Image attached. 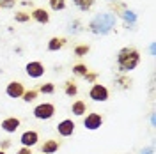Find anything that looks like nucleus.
<instances>
[{
  "label": "nucleus",
  "instance_id": "nucleus-30",
  "mask_svg": "<svg viewBox=\"0 0 156 154\" xmlns=\"http://www.w3.org/2000/svg\"><path fill=\"white\" fill-rule=\"evenodd\" d=\"M154 152V149H153V147H146V149H142V151H140V154H153Z\"/></svg>",
  "mask_w": 156,
  "mask_h": 154
},
{
  "label": "nucleus",
  "instance_id": "nucleus-28",
  "mask_svg": "<svg viewBox=\"0 0 156 154\" xmlns=\"http://www.w3.org/2000/svg\"><path fill=\"white\" fill-rule=\"evenodd\" d=\"M16 154H34V152H32L30 147H20L18 151H16Z\"/></svg>",
  "mask_w": 156,
  "mask_h": 154
},
{
  "label": "nucleus",
  "instance_id": "nucleus-26",
  "mask_svg": "<svg viewBox=\"0 0 156 154\" xmlns=\"http://www.w3.org/2000/svg\"><path fill=\"white\" fill-rule=\"evenodd\" d=\"M16 2L18 0H0V7L2 9H12L16 5Z\"/></svg>",
  "mask_w": 156,
  "mask_h": 154
},
{
  "label": "nucleus",
  "instance_id": "nucleus-32",
  "mask_svg": "<svg viewBox=\"0 0 156 154\" xmlns=\"http://www.w3.org/2000/svg\"><path fill=\"white\" fill-rule=\"evenodd\" d=\"M110 2H115V0H110Z\"/></svg>",
  "mask_w": 156,
  "mask_h": 154
},
{
  "label": "nucleus",
  "instance_id": "nucleus-12",
  "mask_svg": "<svg viewBox=\"0 0 156 154\" xmlns=\"http://www.w3.org/2000/svg\"><path fill=\"white\" fill-rule=\"evenodd\" d=\"M58 147H60V142L58 140H44V144L41 145V152L43 154H53L58 151Z\"/></svg>",
  "mask_w": 156,
  "mask_h": 154
},
{
  "label": "nucleus",
  "instance_id": "nucleus-23",
  "mask_svg": "<svg viewBox=\"0 0 156 154\" xmlns=\"http://www.w3.org/2000/svg\"><path fill=\"white\" fill-rule=\"evenodd\" d=\"M50 7H51V11L66 9V0H50Z\"/></svg>",
  "mask_w": 156,
  "mask_h": 154
},
{
  "label": "nucleus",
  "instance_id": "nucleus-15",
  "mask_svg": "<svg viewBox=\"0 0 156 154\" xmlns=\"http://www.w3.org/2000/svg\"><path fill=\"white\" fill-rule=\"evenodd\" d=\"M71 112H73L76 117H83L85 115V112H87V105H85V101H82V99L75 101V103L71 105Z\"/></svg>",
  "mask_w": 156,
  "mask_h": 154
},
{
  "label": "nucleus",
  "instance_id": "nucleus-11",
  "mask_svg": "<svg viewBox=\"0 0 156 154\" xmlns=\"http://www.w3.org/2000/svg\"><path fill=\"white\" fill-rule=\"evenodd\" d=\"M20 124H21V122H20L18 117H7V119L2 121V129H4L5 133H16Z\"/></svg>",
  "mask_w": 156,
  "mask_h": 154
},
{
  "label": "nucleus",
  "instance_id": "nucleus-19",
  "mask_svg": "<svg viewBox=\"0 0 156 154\" xmlns=\"http://www.w3.org/2000/svg\"><path fill=\"white\" fill-rule=\"evenodd\" d=\"M121 16H122V19L126 21V25H135V21H136V14L133 12V11H122L121 12Z\"/></svg>",
  "mask_w": 156,
  "mask_h": 154
},
{
  "label": "nucleus",
  "instance_id": "nucleus-9",
  "mask_svg": "<svg viewBox=\"0 0 156 154\" xmlns=\"http://www.w3.org/2000/svg\"><path fill=\"white\" fill-rule=\"evenodd\" d=\"M75 122L71 121V119H64V121H60L57 124V131L60 136H71L75 133Z\"/></svg>",
  "mask_w": 156,
  "mask_h": 154
},
{
  "label": "nucleus",
  "instance_id": "nucleus-7",
  "mask_svg": "<svg viewBox=\"0 0 156 154\" xmlns=\"http://www.w3.org/2000/svg\"><path fill=\"white\" fill-rule=\"evenodd\" d=\"M44 66H43V62H39V60H32L29 62L27 66H25V73L29 75L30 78H41L44 75Z\"/></svg>",
  "mask_w": 156,
  "mask_h": 154
},
{
  "label": "nucleus",
  "instance_id": "nucleus-25",
  "mask_svg": "<svg viewBox=\"0 0 156 154\" xmlns=\"http://www.w3.org/2000/svg\"><path fill=\"white\" fill-rule=\"evenodd\" d=\"M37 92H43V94H53V92H55V85H53V83H43V85L37 89Z\"/></svg>",
  "mask_w": 156,
  "mask_h": 154
},
{
  "label": "nucleus",
  "instance_id": "nucleus-31",
  "mask_svg": "<svg viewBox=\"0 0 156 154\" xmlns=\"http://www.w3.org/2000/svg\"><path fill=\"white\" fill-rule=\"evenodd\" d=\"M0 154H7V152H5V151H2V149H0Z\"/></svg>",
  "mask_w": 156,
  "mask_h": 154
},
{
  "label": "nucleus",
  "instance_id": "nucleus-10",
  "mask_svg": "<svg viewBox=\"0 0 156 154\" xmlns=\"http://www.w3.org/2000/svg\"><path fill=\"white\" fill-rule=\"evenodd\" d=\"M30 18L34 21H37V23H41V25H46L50 21V12L46 9H43V7H36L30 12Z\"/></svg>",
  "mask_w": 156,
  "mask_h": 154
},
{
  "label": "nucleus",
  "instance_id": "nucleus-22",
  "mask_svg": "<svg viewBox=\"0 0 156 154\" xmlns=\"http://www.w3.org/2000/svg\"><path fill=\"white\" fill-rule=\"evenodd\" d=\"M14 19L18 23H27V21H30V14L25 11H18V12H14Z\"/></svg>",
  "mask_w": 156,
  "mask_h": 154
},
{
  "label": "nucleus",
  "instance_id": "nucleus-18",
  "mask_svg": "<svg viewBox=\"0 0 156 154\" xmlns=\"http://www.w3.org/2000/svg\"><path fill=\"white\" fill-rule=\"evenodd\" d=\"M89 73V68H87V64H82V62H78V64H75L73 66V75L75 76H85Z\"/></svg>",
  "mask_w": 156,
  "mask_h": 154
},
{
  "label": "nucleus",
  "instance_id": "nucleus-16",
  "mask_svg": "<svg viewBox=\"0 0 156 154\" xmlns=\"http://www.w3.org/2000/svg\"><path fill=\"white\" fill-rule=\"evenodd\" d=\"M64 94L69 96V97H73V96L78 94V85L73 82V80H68V82L64 83Z\"/></svg>",
  "mask_w": 156,
  "mask_h": 154
},
{
  "label": "nucleus",
  "instance_id": "nucleus-20",
  "mask_svg": "<svg viewBox=\"0 0 156 154\" xmlns=\"http://www.w3.org/2000/svg\"><path fill=\"white\" fill-rule=\"evenodd\" d=\"M37 89H30V90H25V92H23V101H25V103H32V101H36V99H37Z\"/></svg>",
  "mask_w": 156,
  "mask_h": 154
},
{
  "label": "nucleus",
  "instance_id": "nucleus-13",
  "mask_svg": "<svg viewBox=\"0 0 156 154\" xmlns=\"http://www.w3.org/2000/svg\"><path fill=\"white\" fill-rule=\"evenodd\" d=\"M131 85H133V80L129 76H126V75H119V76L115 78V87L121 89V90H129Z\"/></svg>",
  "mask_w": 156,
  "mask_h": 154
},
{
  "label": "nucleus",
  "instance_id": "nucleus-4",
  "mask_svg": "<svg viewBox=\"0 0 156 154\" xmlns=\"http://www.w3.org/2000/svg\"><path fill=\"white\" fill-rule=\"evenodd\" d=\"M89 97L92 101H96V103H105V101H108V97H110V92H108V89L105 85L94 83V85L90 87V90H89Z\"/></svg>",
  "mask_w": 156,
  "mask_h": 154
},
{
  "label": "nucleus",
  "instance_id": "nucleus-17",
  "mask_svg": "<svg viewBox=\"0 0 156 154\" xmlns=\"http://www.w3.org/2000/svg\"><path fill=\"white\" fill-rule=\"evenodd\" d=\"M94 2H96V0H73V4H75L80 11H83V12H87V11L92 9Z\"/></svg>",
  "mask_w": 156,
  "mask_h": 154
},
{
  "label": "nucleus",
  "instance_id": "nucleus-5",
  "mask_svg": "<svg viewBox=\"0 0 156 154\" xmlns=\"http://www.w3.org/2000/svg\"><path fill=\"white\" fill-rule=\"evenodd\" d=\"M83 126L89 131H96V129H99L103 126V117L99 115L98 112H90V114H87L83 117Z\"/></svg>",
  "mask_w": 156,
  "mask_h": 154
},
{
  "label": "nucleus",
  "instance_id": "nucleus-3",
  "mask_svg": "<svg viewBox=\"0 0 156 154\" xmlns=\"http://www.w3.org/2000/svg\"><path fill=\"white\" fill-rule=\"evenodd\" d=\"M55 115V105L53 103H39L34 108V117L39 121H50Z\"/></svg>",
  "mask_w": 156,
  "mask_h": 154
},
{
  "label": "nucleus",
  "instance_id": "nucleus-33",
  "mask_svg": "<svg viewBox=\"0 0 156 154\" xmlns=\"http://www.w3.org/2000/svg\"><path fill=\"white\" fill-rule=\"evenodd\" d=\"M48 2H50V0H48Z\"/></svg>",
  "mask_w": 156,
  "mask_h": 154
},
{
  "label": "nucleus",
  "instance_id": "nucleus-6",
  "mask_svg": "<svg viewBox=\"0 0 156 154\" xmlns=\"http://www.w3.org/2000/svg\"><path fill=\"white\" fill-rule=\"evenodd\" d=\"M20 142H21V147H34V145H37L39 142V133L37 131H34V129H29V131H23L21 136H20Z\"/></svg>",
  "mask_w": 156,
  "mask_h": 154
},
{
  "label": "nucleus",
  "instance_id": "nucleus-21",
  "mask_svg": "<svg viewBox=\"0 0 156 154\" xmlns=\"http://www.w3.org/2000/svg\"><path fill=\"white\" fill-rule=\"evenodd\" d=\"M73 51H75L76 57H85L89 51H90V46H89V44H76Z\"/></svg>",
  "mask_w": 156,
  "mask_h": 154
},
{
  "label": "nucleus",
  "instance_id": "nucleus-27",
  "mask_svg": "<svg viewBox=\"0 0 156 154\" xmlns=\"http://www.w3.org/2000/svg\"><path fill=\"white\" fill-rule=\"evenodd\" d=\"M85 80H87V83H96V80H98V73H94V71H89L87 75H85Z\"/></svg>",
  "mask_w": 156,
  "mask_h": 154
},
{
  "label": "nucleus",
  "instance_id": "nucleus-24",
  "mask_svg": "<svg viewBox=\"0 0 156 154\" xmlns=\"http://www.w3.org/2000/svg\"><path fill=\"white\" fill-rule=\"evenodd\" d=\"M82 21H80V19H73V21H71V25H69V32H71V34H78V32H82Z\"/></svg>",
  "mask_w": 156,
  "mask_h": 154
},
{
  "label": "nucleus",
  "instance_id": "nucleus-8",
  "mask_svg": "<svg viewBox=\"0 0 156 154\" xmlns=\"http://www.w3.org/2000/svg\"><path fill=\"white\" fill-rule=\"evenodd\" d=\"M23 92H25V87H23V83L21 82H9L7 83V87H5V94L9 97H12V99H18V97L23 96Z\"/></svg>",
  "mask_w": 156,
  "mask_h": 154
},
{
  "label": "nucleus",
  "instance_id": "nucleus-1",
  "mask_svg": "<svg viewBox=\"0 0 156 154\" xmlns=\"http://www.w3.org/2000/svg\"><path fill=\"white\" fill-rule=\"evenodd\" d=\"M117 23V16L114 12H98L94 18L89 21L87 30L94 36H107L110 34Z\"/></svg>",
  "mask_w": 156,
  "mask_h": 154
},
{
  "label": "nucleus",
  "instance_id": "nucleus-14",
  "mask_svg": "<svg viewBox=\"0 0 156 154\" xmlns=\"http://www.w3.org/2000/svg\"><path fill=\"white\" fill-rule=\"evenodd\" d=\"M66 43H68L66 37H57V36H55V37H51L48 41V50L50 51H58V50H62L66 46Z\"/></svg>",
  "mask_w": 156,
  "mask_h": 154
},
{
  "label": "nucleus",
  "instance_id": "nucleus-2",
  "mask_svg": "<svg viewBox=\"0 0 156 154\" xmlns=\"http://www.w3.org/2000/svg\"><path fill=\"white\" fill-rule=\"evenodd\" d=\"M140 64V51L133 46H124L117 51V71L121 75H126L129 71L136 69Z\"/></svg>",
  "mask_w": 156,
  "mask_h": 154
},
{
  "label": "nucleus",
  "instance_id": "nucleus-29",
  "mask_svg": "<svg viewBox=\"0 0 156 154\" xmlns=\"http://www.w3.org/2000/svg\"><path fill=\"white\" fill-rule=\"evenodd\" d=\"M9 147H11L9 140H0V149H2V151H5V149H9Z\"/></svg>",
  "mask_w": 156,
  "mask_h": 154
}]
</instances>
